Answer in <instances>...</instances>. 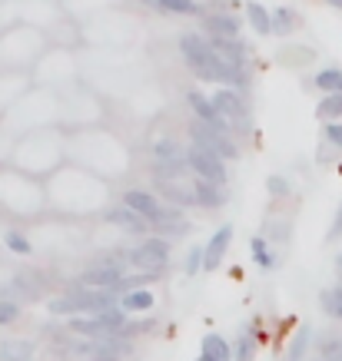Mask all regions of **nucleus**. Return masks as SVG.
Instances as JSON below:
<instances>
[{"instance_id": "0eeeda50", "label": "nucleus", "mask_w": 342, "mask_h": 361, "mask_svg": "<svg viewBox=\"0 0 342 361\" xmlns=\"http://www.w3.org/2000/svg\"><path fill=\"white\" fill-rule=\"evenodd\" d=\"M123 206L126 209H133L140 219H146L150 226H156L160 222V216H163V202L153 196V192H146V189H130L126 196H123Z\"/></svg>"}, {"instance_id": "2f4dec72", "label": "nucleus", "mask_w": 342, "mask_h": 361, "mask_svg": "<svg viewBox=\"0 0 342 361\" xmlns=\"http://www.w3.org/2000/svg\"><path fill=\"white\" fill-rule=\"evenodd\" d=\"M266 189H269L273 196H286V192H289V183L283 179V176H269V179H266Z\"/></svg>"}, {"instance_id": "4be33fe9", "label": "nucleus", "mask_w": 342, "mask_h": 361, "mask_svg": "<svg viewBox=\"0 0 342 361\" xmlns=\"http://www.w3.org/2000/svg\"><path fill=\"white\" fill-rule=\"evenodd\" d=\"M316 113H319V120H326V123H339L342 120V93L322 97L319 106H316Z\"/></svg>"}, {"instance_id": "393cba45", "label": "nucleus", "mask_w": 342, "mask_h": 361, "mask_svg": "<svg viewBox=\"0 0 342 361\" xmlns=\"http://www.w3.org/2000/svg\"><path fill=\"white\" fill-rule=\"evenodd\" d=\"M309 338H312V331L302 325V329L296 331V338H293V345H289V355L286 361H302L306 358V348H309Z\"/></svg>"}, {"instance_id": "f8f14e48", "label": "nucleus", "mask_w": 342, "mask_h": 361, "mask_svg": "<svg viewBox=\"0 0 342 361\" xmlns=\"http://www.w3.org/2000/svg\"><path fill=\"white\" fill-rule=\"evenodd\" d=\"M11 288H13V295L17 298L37 302V298H44V292H47V279L40 272H17Z\"/></svg>"}, {"instance_id": "c756f323", "label": "nucleus", "mask_w": 342, "mask_h": 361, "mask_svg": "<svg viewBox=\"0 0 342 361\" xmlns=\"http://www.w3.org/2000/svg\"><path fill=\"white\" fill-rule=\"evenodd\" d=\"M183 269H187V275H199V272H203V245H193V249L187 252V262H183Z\"/></svg>"}, {"instance_id": "aec40b11", "label": "nucleus", "mask_w": 342, "mask_h": 361, "mask_svg": "<svg viewBox=\"0 0 342 361\" xmlns=\"http://www.w3.org/2000/svg\"><path fill=\"white\" fill-rule=\"evenodd\" d=\"M246 17H249V23H253L256 33H273V13L266 11L263 4L249 0V4H246Z\"/></svg>"}, {"instance_id": "ddd939ff", "label": "nucleus", "mask_w": 342, "mask_h": 361, "mask_svg": "<svg viewBox=\"0 0 342 361\" xmlns=\"http://www.w3.org/2000/svg\"><path fill=\"white\" fill-rule=\"evenodd\" d=\"M193 196H196V206H203V209H220V206H226L230 192H226V186H216V183L196 179V183H193Z\"/></svg>"}, {"instance_id": "dca6fc26", "label": "nucleus", "mask_w": 342, "mask_h": 361, "mask_svg": "<svg viewBox=\"0 0 342 361\" xmlns=\"http://www.w3.org/2000/svg\"><path fill=\"white\" fill-rule=\"evenodd\" d=\"M33 355H37L33 341H23V338L0 341V361H33Z\"/></svg>"}, {"instance_id": "7c9ffc66", "label": "nucleus", "mask_w": 342, "mask_h": 361, "mask_svg": "<svg viewBox=\"0 0 342 361\" xmlns=\"http://www.w3.org/2000/svg\"><path fill=\"white\" fill-rule=\"evenodd\" d=\"M326 142L329 146H336V149H342V123H326Z\"/></svg>"}, {"instance_id": "f704fd0d", "label": "nucleus", "mask_w": 342, "mask_h": 361, "mask_svg": "<svg viewBox=\"0 0 342 361\" xmlns=\"http://www.w3.org/2000/svg\"><path fill=\"white\" fill-rule=\"evenodd\" d=\"M83 361H113V358H83Z\"/></svg>"}, {"instance_id": "c85d7f7f", "label": "nucleus", "mask_w": 342, "mask_h": 361, "mask_svg": "<svg viewBox=\"0 0 342 361\" xmlns=\"http://www.w3.org/2000/svg\"><path fill=\"white\" fill-rule=\"evenodd\" d=\"M20 318V305L13 298H0V325H13Z\"/></svg>"}, {"instance_id": "9d476101", "label": "nucleus", "mask_w": 342, "mask_h": 361, "mask_svg": "<svg viewBox=\"0 0 342 361\" xmlns=\"http://www.w3.org/2000/svg\"><path fill=\"white\" fill-rule=\"evenodd\" d=\"M230 242H232V226H220V229L213 232V239L203 245V269H220Z\"/></svg>"}, {"instance_id": "bb28decb", "label": "nucleus", "mask_w": 342, "mask_h": 361, "mask_svg": "<svg viewBox=\"0 0 342 361\" xmlns=\"http://www.w3.org/2000/svg\"><path fill=\"white\" fill-rule=\"evenodd\" d=\"M153 156L156 163H170V159H183V153H179V146L173 140H156L153 142Z\"/></svg>"}, {"instance_id": "9b49d317", "label": "nucleus", "mask_w": 342, "mask_h": 361, "mask_svg": "<svg viewBox=\"0 0 342 361\" xmlns=\"http://www.w3.org/2000/svg\"><path fill=\"white\" fill-rule=\"evenodd\" d=\"M203 27L210 30V37H220V40H240V17H232V13H206L203 17Z\"/></svg>"}, {"instance_id": "6ab92c4d", "label": "nucleus", "mask_w": 342, "mask_h": 361, "mask_svg": "<svg viewBox=\"0 0 342 361\" xmlns=\"http://www.w3.org/2000/svg\"><path fill=\"white\" fill-rule=\"evenodd\" d=\"M316 90H322L326 97H332V93H342V70L339 66H326V70H319L316 73Z\"/></svg>"}, {"instance_id": "5701e85b", "label": "nucleus", "mask_w": 342, "mask_h": 361, "mask_svg": "<svg viewBox=\"0 0 342 361\" xmlns=\"http://www.w3.org/2000/svg\"><path fill=\"white\" fill-rule=\"evenodd\" d=\"M249 249H253V259L263 272H269V269L276 265V255H273V249H269V242H266L263 235H256V239L249 242Z\"/></svg>"}, {"instance_id": "20e7f679", "label": "nucleus", "mask_w": 342, "mask_h": 361, "mask_svg": "<svg viewBox=\"0 0 342 361\" xmlns=\"http://www.w3.org/2000/svg\"><path fill=\"white\" fill-rule=\"evenodd\" d=\"M189 136H193V146H199V149H206V153H213V156H220L223 163L240 156V149H236V142H232L230 136H223V133L210 130V126H203V123H196V120H189Z\"/></svg>"}, {"instance_id": "473e14b6", "label": "nucleus", "mask_w": 342, "mask_h": 361, "mask_svg": "<svg viewBox=\"0 0 342 361\" xmlns=\"http://www.w3.org/2000/svg\"><path fill=\"white\" fill-rule=\"evenodd\" d=\"M339 235H342V202H339V212H336V222L329 229V239H339Z\"/></svg>"}, {"instance_id": "1a4fd4ad", "label": "nucleus", "mask_w": 342, "mask_h": 361, "mask_svg": "<svg viewBox=\"0 0 342 361\" xmlns=\"http://www.w3.org/2000/svg\"><path fill=\"white\" fill-rule=\"evenodd\" d=\"M210 47H213V54L220 56L223 63L230 66V70H236V73H246V47L240 44V40H220V37H210Z\"/></svg>"}, {"instance_id": "b1692460", "label": "nucleus", "mask_w": 342, "mask_h": 361, "mask_svg": "<svg viewBox=\"0 0 342 361\" xmlns=\"http://www.w3.org/2000/svg\"><path fill=\"white\" fill-rule=\"evenodd\" d=\"M319 305H322V312L329 318H339L342 322V285H336V288H326L319 295Z\"/></svg>"}, {"instance_id": "2eb2a0df", "label": "nucleus", "mask_w": 342, "mask_h": 361, "mask_svg": "<svg viewBox=\"0 0 342 361\" xmlns=\"http://www.w3.org/2000/svg\"><path fill=\"white\" fill-rule=\"evenodd\" d=\"M203 358H210V361H232L230 341L223 338L220 331H206V335H203Z\"/></svg>"}, {"instance_id": "a211bd4d", "label": "nucleus", "mask_w": 342, "mask_h": 361, "mask_svg": "<svg viewBox=\"0 0 342 361\" xmlns=\"http://www.w3.org/2000/svg\"><path fill=\"white\" fill-rule=\"evenodd\" d=\"M256 348H259V338H256V322L246 325L236 338V348H232V361H253L256 358Z\"/></svg>"}, {"instance_id": "f03ea898", "label": "nucleus", "mask_w": 342, "mask_h": 361, "mask_svg": "<svg viewBox=\"0 0 342 361\" xmlns=\"http://www.w3.org/2000/svg\"><path fill=\"white\" fill-rule=\"evenodd\" d=\"M126 262L143 275H160L166 269V262H170V239L150 235V239H143L136 249H130Z\"/></svg>"}, {"instance_id": "412c9836", "label": "nucleus", "mask_w": 342, "mask_h": 361, "mask_svg": "<svg viewBox=\"0 0 342 361\" xmlns=\"http://www.w3.org/2000/svg\"><path fill=\"white\" fill-rule=\"evenodd\" d=\"M153 11H166V13H183V17H196L199 4L196 0H150Z\"/></svg>"}, {"instance_id": "39448f33", "label": "nucleus", "mask_w": 342, "mask_h": 361, "mask_svg": "<svg viewBox=\"0 0 342 361\" xmlns=\"http://www.w3.org/2000/svg\"><path fill=\"white\" fill-rule=\"evenodd\" d=\"M123 279H126L123 265L120 262H107V259H103L100 265L87 269V272H80L77 285L80 288H93V292H117Z\"/></svg>"}, {"instance_id": "6e6552de", "label": "nucleus", "mask_w": 342, "mask_h": 361, "mask_svg": "<svg viewBox=\"0 0 342 361\" xmlns=\"http://www.w3.org/2000/svg\"><path fill=\"white\" fill-rule=\"evenodd\" d=\"M210 103L216 106V113H220L226 123H243V120H246V103H243V97H240L236 90L220 87V90H216V93L210 97Z\"/></svg>"}, {"instance_id": "7ed1b4c3", "label": "nucleus", "mask_w": 342, "mask_h": 361, "mask_svg": "<svg viewBox=\"0 0 342 361\" xmlns=\"http://www.w3.org/2000/svg\"><path fill=\"white\" fill-rule=\"evenodd\" d=\"M183 156H187V166L193 169V173H196V179H206V183L226 186L230 173H226V163H223L220 156L206 153V149H199V146H193V142H189L187 149H183Z\"/></svg>"}, {"instance_id": "f257e3e1", "label": "nucleus", "mask_w": 342, "mask_h": 361, "mask_svg": "<svg viewBox=\"0 0 342 361\" xmlns=\"http://www.w3.org/2000/svg\"><path fill=\"white\" fill-rule=\"evenodd\" d=\"M179 54H183L189 70H193L199 80H206V83H232V87L246 83V73L230 70L220 56L213 54L210 40L199 37V33H183V37H179Z\"/></svg>"}, {"instance_id": "4468645a", "label": "nucleus", "mask_w": 342, "mask_h": 361, "mask_svg": "<svg viewBox=\"0 0 342 361\" xmlns=\"http://www.w3.org/2000/svg\"><path fill=\"white\" fill-rule=\"evenodd\" d=\"M110 222L117 226V229H123L126 235H143L146 232V226L150 222L146 219H140L133 209H126V206H117V209H110Z\"/></svg>"}, {"instance_id": "a878e982", "label": "nucleus", "mask_w": 342, "mask_h": 361, "mask_svg": "<svg viewBox=\"0 0 342 361\" xmlns=\"http://www.w3.org/2000/svg\"><path fill=\"white\" fill-rule=\"evenodd\" d=\"M296 11H289V7H279L276 13H273V33H293L296 30Z\"/></svg>"}, {"instance_id": "cd10ccee", "label": "nucleus", "mask_w": 342, "mask_h": 361, "mask_svg": "<svg viewBox=\"0 0 342 361\" xmlns=\"http://www.w3.org/2000/svg\"><path fill=\"white\" fill-rule=\"evenodd\" d=\"M4 245H7L11 252H17V255H30L33 252L30 239H27L23 232H4Z\"/></svg>"}, {"instance_id": "72a5a7b5", "label": "nucleus", "mask_w": 342, "mask_h": 361, "mask_svg": "<svg viewBox=\"0 0 342 361\" xmlns=\"http://www.w3.org/2000/svg\"><path fill=\"white\" fill-rule=\"evenodd\" d=\"M329 7H339L342 11V0H329Z\"/></svg>"}, {"instance_id": "f3484780", "label": "nucleus", "mask_w": 342, "mask_h": 361, "mask_svg": "<svg viewBox=\"0 0 342 361\" xmlns=\"http://www.w3.org/2000/svg\"><path fill=\"white\" fill-rule=\"evenodd\" d=\"M156 305V295L150 292V288H133V292H126V295H120V308L126 312V315H136V312H146V308Z\"/></svg>"}, {"instance_id": "423d86ee", "label": "nucleus", "mask_w": 342, "mask_h": 361, "mask_svg": "<svg viewBox=\"0 0 342 361\" xmlns=\"http://www.w3.org/2000/svg\"><path fill=\"white\" fill-rule=\"evenodd\" d=\"M187 103H189V110H193V120H196V123H203V126H210V130L223 133V136H230V123H226L220 113H216V106L210 103V97H206V93L189 90V93H187Z\"/></svg>"}, {"instance_id": "c9c22d12", "label": "nucleus", "mask_w": 342, "mask_h": 361, "mask_svg": "<svg viewBox=\"0 0 342 361\" xmlns=\"http://www.w3.org/2000/svg\"><path fill=\"white\" fill-rule=\"evenodd\" d=\"M196 361H210V358H203V355H199V358H196Z\"/></svg>"}]
</instances>
